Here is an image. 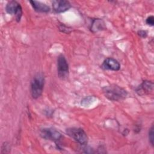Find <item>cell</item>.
<instances>
[{"mask_svg":"<svg viewBox=\"0 0 154 154\" xmlns=\"http://www.w3.org/2000/svg\"><path fill=\"white\" fill-rule=\"evenodd\" d=\"M102 90L105 97L111 101L122 100L128 96L126 90L116 84L105 86Z\"/></svg>","mask_w":154,"mask_h":154,"instance_id":"6da1fadb","label":"cell"},{"mask_svg":"<svg viewBox=\"0 0 154 154\" xmlns=\"http://www.w3.org/2000/svg\"><path fill=\"white\" fill-rule=\"evenodd\" d=\"M45 84V77L42 73H37L31 82V94L33 99L38 98L42 94Z\"/></svg>","mask_w":154,"mask_h":154,"instance_id":"7a4b0ae2","label":"cell"},{"mask_svg":"<svg viewBox=\"0 0 154 154\" xmlns=\"http://www.w3.org/2000/svg\"><path fill=\"white\" fill-rule=\"evenodd\" d=\"M67 134L81 145H85L88 142V137L85 131L79 128H70L66 130Z\"/></svg>","mask_w":154,"mask_h":154,"instance_id":"3957f363","label":"cell"},{"mask_svg":"<svg viewBox=\"0 0 154 154\" xmlns=\"http://www.w3.org/2000/svg\"><path fill=\"white\" fill-rule=\"evenodd\" d=\"M5 10L7 13L14 16L16 20L20 22L22 16L23 11L20 4L16 1H8L5 7Z\"/></svg>","mask_w":154,"mask_h":154,"instance_id":"277c9868","label":"cell"},{"mask_svg":"<svg viewBox=\"0 0 154 154\" xmlns=\"http://www.w3.org/2000/svg\"><path fill=\"white\" fill-rule=\"evenodd\" d=\"M57 72L58 77L61 79H64L69 75V64L65 57L61 54L57 58Z\"/></svg>","mask_w":154,"mask_h":154,"instance_id":"5b68a950","label":"cell"},{"mask_svg":"<svg viewBox=\"0 0 154 154\" xmlns=\"http://www.w3.org/2000/svg\"><path fill=\"white\" fill-rule=\"evenodd\" d=\"M40 136L45 140H51L54 142L59 141L62 137L60 132L51 128L42 129L40 131Z\"/></svg>","mask_w":154,"mask_h":154,"instance_id":"8992f818","label":"cell"},{"mask_svg":"<svg viewBox=\"0 0 154 154\" xmlns=\"http://www.w3.org/2000/svg\"><path fill=\"white\" fill-rule=\"evenodd\" d=\"M53 10L57 13H63L67 11L71 7V4L68 1L55 0L52 2Z\"/></svg>","mask_w":154,"mask_h":154,"instance_id":"52a82bcc","label":"cell"},{"mask_svg":"<svg viewBox=\"0 0 154 154\" xmlns=\"http://www.w3.org/2000/svg\"><path fill=\"white\" fill-rule=\"evenodd\" d=\"M153 90V83L149 81H144L143 82L135 89L136 93L140 95L143 96L152 93Z\"/></svg>","mask_w":154,"mask_h":154,"instance_id":"ba28073f","label":"cell"},{"mask_svg":"<svg viewBox=\"0 0 154 154\" xmlns=\"http://www.w3.org/2000/svg\"><path fill=\"white\" fill-rule=\"evenodd\" d=\"M101 67L104 70L118 71L120 69V64L116 59L107 58L103 61Z\"/></svg>","mask_w":154,"mask_h":154,"instance_id":"9c48e42d","label":"cell"},{"mask_svg":"<svg viewBox=\"0 0 154 154\" xmlns=\"http://www.w3.org/2000/svg\"><path fill=\"white\" fill-rule=\"evenodd\" d=\"M29 2L34 10L37 12L48 13L50 11V7L45 3L37 1H30Z\"/></svg>","mask_w":154,"mask_h":154,"instance_id":"30bf717a","label":"cell"},{"mask_svg":"<svg viewBox=\"0 0 154 154\" xmlns=\"http://www.w3.org/2000/svg\"><path fill=\"white\" fill-rule=\"evenodd\" d=\"M105 29V23L102 19H96L93 20L91 26V31L93 32H96L98 31H100Z\"/></svg>","mask_w":154,"mask_h":154,"instance_id":"8fae6325","label":"cell"},{"mask_svg":"<svg viewBox=\"0 0 154 154\" xmlns=\"http://www.w3.org/2000/svg\"><path fill=\"white\" fill-rule=\"evenodd\" d=\"M149 142L151 144L152 146H153V141H154V137H153V126H152V127L150 128L149 131Z\"/></svg>","mask_w":154,"mask_h":154,"instance_id":"7c38bea8","label":"cell"},{"mask_svg":"<svg viewBox=\"0 0 154 154\" xmlns=\"http://www.w3.org/2000/svg\"><path fill=\"white\" fill-rule=\"evenodd\" d=\"M146 22L147 25L150 26H153L154 25V17L153 16L151 15L148 16L146 19Z\"/></svg>","mask_w":154,"mask_h":154,"instance_id":"4fadbf2b","label":"cell"},{"mask_svg":"<svg viewBox=\"0 0 154 154\" xmlns=\"http://www.w3.org/2000/svg\"><path fill=\"white\" fill-rule=\"evenodd\" d=\"M138 35L141 38H146L147 36V32L145 30H140L138 31Z\"/></svg>","mask_w":154,"mask_h":154,"instance_id":"5bb4252c","label":"cell"},{"mask_svg":"<svg viewBox=\"0 0 154 154\" xmlns=\"http://www.w3.org/2000/svg\"><path fill=\"white\" fill-rule=\"evenodd\" d=\"M60 30L61 31V32H66H66L67 33H69L70 32V28L69 29V28L64 25H61L60 27Z\"/></svg>","mask_w":154,"mask_h":154,"instance_id":"9a60e30c","label":"cell"}]
</instances>
